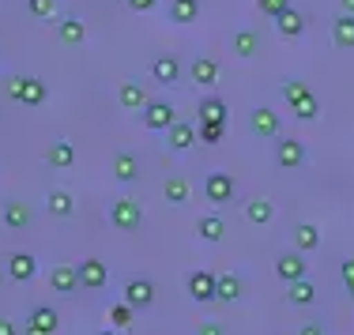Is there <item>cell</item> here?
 <instances>
[{
    "instance_id": "1",
    "label": "cell",
    "mask_w": 354,
    "mask_h": 335,
    "mask_svg": "<svg viewBox=\"0 0 354 335\" xmlns=\"http://www.w3.org/2000/svg\"><path fill=\"white\" fill-rule=\"evenodd\" d=\"M109 222H113L117 230H124V233L140 230V222H143V207H140V200H129V196L113 200V204H109Z\"/></svg>"
},
{
    "instance_id": "2",
    "label": "cell",
    "mask_w": 354,
    "mask_h": 335,
    "mask_svg": "<svg viewBox=\"0 0 354 335\" xmlns=\"http://www.w3.org/2000/svg\"><path fill=\"white\" fill-rule=\"evenodd\" d=\"M234 192H238V185H234V178L226 170H212L204 178V200H207V204L223 207V204H230V200H234Z\"/></svg>"
},
{
    "instance_id": "3",
    "label": "cell",
    "mask_w": 354,
    "mask_h": 335,
    "mask_svg": "<svg viewBox=\"0 0 354 335\" xmlns=\"http://www.w3.org/2000/svg\"><path fill=\"white\" fill-rule=\"evenodd\" d=\"M75 271H80V290H102L109 283V267H106V260H98V256L80 260Z\"/></svg>"
},
{
    "instance_id": "4",
    "label": "cell",
    "mask_w": 354,
    "mask_h": 335,
    "mask_svg": "<svg viewBox=\"0 0 354 335\" xmlns=\"http://www.w3.org/2000/svg\"><path fill=\"white\" fill-rule=\"evenodd\" d=\"M174 121H177V113H174L170 102H147L143 106V124H147L151 132H166Z\"/></svg>"
},
{
    "instance_id": "5",
    "label": "cell",
    "mask_w": 354,
    "mask_h": 335,
    "mask_svg": "<svg viewBox=\"0 0 354 335\" xmlns=\"http://www.w3.org/2000/svg\"><path fill=\"white\" fill-rule=\"evenodd\" d=\"M124 301L132 309H151L155 305V283L151 279H129L124 283Z\"/></svg>"
},
{
    "instance_id": "6",
    "label": "cell",
    "mask_w": 354,
    "mask_h": 335,
    "mask_svg": "<svg viewBox=\"0 0 354 335\" xmlns=\"http://www.w3.org/2000/svg\"><path fill=\"white\" fill-rule=\"evenodd\" d=\"M249 128L257 132L260 140L279 136V113H275V110H268V106H260V110H252V113H249Z\"/></svg>"
},
{
    "instance_id": "7",
    "label": "cell",
    "mask_w": 354,
    "mask_h": 335,
    "mask_svg": "<svg viewBox=\"0 0 354 335\" xmlns=\"http://www.w3.org/2000/svg\"><path fill=\"white\" fill-rule=\"evenodd\" d=\"M49 287H53L57 294H75V290H80V271H75V264H57L53 271H49Z\"/></svg>"
},
{
    "instance_id": "8",
    "label": "cell",
    "mask_w": 354,
    "mask_h": 335,
    "mask_svg": "<svg viewBox=\"0 0 354 335\" xmlns=\"http://www.w3.org/2000/svg\"><path fill=\"white\" fill-rule=\"evenodd\" d=\"M275 162H279L283 170H298V166L306 162V147H301V140H279V144H275Z\"/></svg>"
},
{
    "instance_id": "9",
    "label": "cell",
    "mask_w": 354,
    "mask_h": 335,
    "mask_svg": "<svg viewBox=\"0 0 354 335\" xmlns=\"http://www.w3.org/2000/svg\"><path fill=\"white\" fill-rule=\"evenodd\" d=\"M109 170H113L117 181H124V185H129V181L140 178V158L132 155V151H117V155L109 158Z\"/></svg>"
},
{
    "instance_id": "10",
    "label": "cell",
    "mask_w": 354,
    "mask_h": 335,
    "mask_svg": "<svg viewBox=\"0 0 354 335\" xmlns=\"http://www.w3.org/2000/svg\"><path fill=\"white\" fill-rule=\"evenodd\" d=\"M35 275H38V260L30 253H12V256H8V279L30 283Z\"/></svg>"
},
{
    "instance_id": "11",
    "label": "cell",
    "mask_w": 354,
    "mask_h": 335,
    "mask_svg": "<svg viewBox=\"0 0 354 335\" xmlns=\"http://www.w3.org/2000/svg\"><path fill=\"white\" fill-rule=\"evenodd\" d=\"M192 301H215V275L212 271H192L189 283H185Z\"/></svg>"
},
{
    "instance_id": "12",
    "label": "cell",
    "mask_w": 354,
    "mask_h": 335,
    "mask_svg": "<svg viewBox=\"0 0 354 335\" xmlns=\"http://www.w3.org/2000/svg\"><path fill=\"white\" fill-rule=\"evenodd\" d=\"M275 275H279L286 287H290V283H298V279H306V260H301V253L279 256V260H275Z\"/></svg>"
},
{
    "instance_id": "13",
    "label": "cell",
    "mask_w": 354,
    "mask_h": 335,
    "mask_svg": "<svg viewBox=\"0 0 354 335\" xmlns=\"http://www.w3.org/2000/svg\"><path fill=\"white\" fill-rule=\"evenodd\" d=\"M46 158H49L53 170H68V166L75 162V144H72V140H53L49 151H46Z\"/></svg>"
},
{
    "instance_id": "14",
    "label": "cell",
    "mask_w": 354,
    "mask_h": 335,
    "mask_svg": "<svg viewBox=\"0 0 354 335\" xmlns=\"http://www.w3.org/2000/svg\"><path fill=\"white\" fill-rule=\"evenodd\" d=\"M57 38H61L64 46H80V41L87 38V27H83L80 15H64V19L57 23Z\"/></svg>"
},
{
    "instance_id": "15",
    "label": "cell",
    "mask_w": 354,
    "mask_h": 335,
    "mask_svg": "<svg viewBox=\"0 0 354 335\" xmlns=\"http://www.w3.org/2000/svg\"><path fill=\"white\" fill-rule=\"evenodd\" d=\"M275 30H279L283 38H301V30H306V15L294 12V8H286L283 15H275Z\"/></svg>"
},
{
    "instance_id": "16",
    "label": "cell",
    "mask_w": 354,
    "mask_h": 335,
    "mask_svg": "<svg viewBox=\"0 0 354 335\" xmlns=\"http://www.w3.org/2000/svg\"><path fill=\"white\" fill-rule=\"evenodd\" d=\"M117 98H121L124 110H143V106H147V90H143L136 79H124L121 90H117Z\"/></svg>"
},
{
    "instance_id": "17",
    "label": "cell",
    "mask_w": 354,
    "mask_h": 335,
    "mask_svg": "<svg viewBox=\"0 0 354 335\" xmlns=\"http://www.w3.org/2000/svg\"><path fill=\"white\" fill-rule=\"evenodd\" d=\"M4 226L8 230H27L30 226V207L19 204V200H8L4 204Z\"/></svg>"
},
{
    "instance_id": "18",
    "label": "cell",
    "mask_w": 354,
    "mask_h": 335,
    "mask_svg": "<svg viewBox=\"0 0 354 335\" xmlns=\"http://www.w3.org/2000/svg\"><path fill=\"white\" fill-rule=\"evenodd\" d=\"M166 136H170V147L174 151H189L192 144H196V128H192V124H185V121H174L170 128H166Z\"/></svg>"
},
{
    "instance_id": "19",
    "label": "cell",
    "mask_w": 354,
    "mask_h": 335,
    "mask_svg": "<svg viewBox=\"0 0 354 335\" xmlns=\"http://www.w3.org/2000/svg\"><path fill=\"white\" fill-rule=\"evenodd\" d=\"M27 324H35V328L53 335L57 328H61V316H57V309H49V305H35V309H30V316H27Z\"/></svg>"
},
{
    "instance_id": "20",
    "label": "cell",
    "mask_w": 354,
    "mask_h": 335,
    "mask_svg": "<svg viewBox=\"0 0 354 335\" xmlns=\"http://www.w3.org/2000/svg\"><path fill=\"white\" fill-rule=\"evenodd\" d=\"M286 301H290V305H298V309L313 305V301H317V287H313L309 279H298V283H290V290H286Z\"/></svg>"
},
{
    "instance_id": "21",
    "label": "cell",
    "mask_w": 354,
    "mask_h": 335,
    "mask_svg": "<svg viewBox=\"0 0 354 335\" xmlns=\"http://www.w3.org/2000/svg\"><path fill=\"white\" fill-rule=\"evenodd\" d=\"M151 75L170 87L177 75H181V64H177V57H155V61H151Z\"/></svg>"
},
{
    "instance_id": "22",
    "label": "cell",
    "mask_w": 354,
    "mask_h": 335,
    "mask_svg": "<svg viewBox=\"0 0 354 335\" xmlns=\"http://www.w3.org/2000/svg\"><path fill=\"white\" fill-rule=\"evenodd\" d=\"M46 102V79H38V75H27L23 79V98H19V106H41Z\"/></svg>"
},
{
    "instance_id": "23",
    "label": "cell",
    "mask_w": 354,
    "mask_h": 335,
    "mask_svg": "<svg viewBox=\"0 0 354 335\" xmlns=\"http://www.w3.org/2000/svg\"><path fill=\"white\" fill-rule=\"evenodd\" d=\"M294 245H298V253H313V249H320V226L301 222L298 230H294Z\"/></svg>"
},
{
    "instance_id": "24",
    "label": "cell",
    "mask_w": 354,
    "mask_h": 335,
    "mask_svg": "<svg viewBox=\"0 0 354 335\" xmlns=\"http://www.w3.org/2000/svg\"><path fill=\"white\" fill-rule=\"evenodd\" d=\"M170 19L174 23H196L200 19V0H170Z\"/></svg>"
},
{
    "instance_id": "25",
    "label": "cell",
    "mask_w": 354,
    "mask_h": 335,
    "mask_svg": "<svg viewBox=\"0 0 354 335\" xmlns=\"http://www.w3.org/2000/svg\"><path fill=\"white\" fill-rule=\"evenodd\" d=\"M196 233H200L204 241H212V245H215V241L226 238V222L218 219V215H204V219H196Z\"/></svg>"
},
{
    "instance_id": "26",
    "label": "cell",
    "mask_w": 354,
    "mask_h": 335,
    "mask_svg": "<svg viewBox=\"0 0 354 335\" xmlns=\"http://www.w3.org/2000/svg\"><path fill=\"white\" fill-rule=\"evenodd\" d=\"M238 298H241L238 275H215V301H238Z\"/></svg>"
},
{
    "instance_id": "27",
    "label": "cell",
    "mask_w": 354,
    "mask_h": 335,
    "mask_svg": "<svg viewBox=\"0 0 354 335\" xmlns=\"http://www.w3.org/2000/svg\"><path fill=\"white\" fill-rule=\"evenodd\" d=\"M192 79H196L200 87H212V83L218 79V64L212 61V57H196V61H192Z\"/></svg>"
},
{
    "instance_id": "28",
    "label": "cell",
    "mask_w": 354,
    "mask_h": 335,
    "mask_svg": "<svg viewBox=\"0 0 354 335\" xmlns=\"http://www.w3.org/2000/svg\"><path fill=\"white\" fill-rule=\"evenodd\" d=\"M332 38L339 49H354V15H339L332 23Z\"/></svg>"
},
{
    "instance_id": "29",
    "label": "cell",
    "mask_w": 354,
    "mask_h": 335,
    "mask_svg": "<svg viewBox=\"0 0 354 335\" xmlns=\"http://www.w3.org/2000/svg\"><path fill=\"white\" fill-rule=\"evenodd\" d=\"M272 215H275L272 200H249V204H245V219L252 226H268V222H272Z\"/></svg>"
},
{
    "instance_id": "30",
    "label": "cell",
    "mask_w": 354,
    "mask_h": 335,
    "mask_svg": "<svg viewBox=\"0 0 354 335\" xmlns=\"http://www.w3.org/2000/svg\"><path fill=\"white\" fill-rule=\"evenodd\" d=\"M200 121H212V124H226V121H230L223 98H204V102H200Z\"/></svg>"
},
{
    "instance_id": "31",
    "label": "cell",
    "mask_w": 354,
    "mask_h": 335,
    "mask_svg": "<svg viewBox=\"0 0 354 335\" xmlns=\"http://www.w3.org/2000/svg\"><path fill=\"white\" fill-rule=\"evenodd\" d=\"M46 204H49V215H57V219H68V215L75 211V200L68 196V192H61V189H57V192H49V200H46Z\"/></svg>"
},
{
    "instance_id": "32",
    "label": "cell",
    "mask_w": 354,
    "mask_h": 335,
    "mask_svg": "<svg viewBox=\"0 0 354 335\" xmlns=\"http://www.w3.org/2000/svg\"><path fill=\"white\" fill-rule=\"evenodd\" d=\"M162 192H166V200H170V204H189V181H185L181 173H174V178H166Z\"/></svg>"
},
{
    "instance_id": "33",
    "label": "cell",
    "mask_w": 354,
    "mask_h": 335,
    "mask_svg": "<svg viewBox=\"0 0 354 335\" xmlns=\"http://www.w3.org/2000/svg\"><path fill=\"white\" fill-rule=\"evenodd\" d=\"M132 316H136V309H132L129 301H117V305H109V328L124 332L132 324Z\"/></svg>"
},
{
    "instance_id": "34",
    "label": "cell",
    "mask_w": 354,
    "mask_h": 335,
    "mask_svg": "<svg viewBox=\"0 0 354 335\" xmlns=\"http://www.w3.org/2000/svg\"><path fill=\"white\" fill-rule=\"evenodd\" d=\"M230 49H234L238 57H252V53L260 49V38L252 35V30H238V35H234V41H230Z\"/></svg>"
},
{
    "instance_id": "35",
    "label": "cell",
    "mask_w": 354,
    "mask_h": 335,
    "mask_svg": "<svg viewBox=\"0 0 354 335\" xmlns=\"http://www.w3.org/2000/svg\"><path fill=\"white\" fill-rule=\"evenodd\" d=\"M290 110H294V117H298V121H313V117L320 113V102H317V95H313V90H309V95L301 98V102H294Z\"/></svg>"
},
{
    "instance_id": "36",
    "label": "cell",
    "mask_w": 354,
    "mask_h": 335,
    "mask_svg": "<svg viewBox=\"0 0 354 335\" xmlns=\"http://www.w3.org/2000/svg\"><path fill=\"white\" fill-rule=\"evenodd\" d=\"M27 12L35 15V19H53L57 0H27Z\"/></svg>"
},
{
    "instance_id": "37",
    "label": "cell",
    "mask_w": 354,
    "mask_h": 335,
    "mask_svg": "<svg viewBox=\"0 0 354 335\" xmlns=\"http://www.w3.org/2000/svg\"><path fill=\"white\" fill-rule=\"evenodd\" d=\"M309 95V87H306V83H301V79H286L283 83V98H286V102H301V98H306Z\"/></svg>"
},
{
    "instance_id": "38",
    "label": "cell",
    "mask_w": 354,
    "mask_h": 335,
    "mask_svg": "<svg viewBox=\"0 0 354 335\" xmlns=\"http://www.w3.org/2000/svg\"><path fill=\"white\" fill-rule=\"evenodd\" d=\"M226 136V124H212V121H200V140L204 144H218Z\"/></svg>"
},
{
    "instance_id": "39",
    "label": "cell",
    "mask_w": 354,
    "mask_h": 335,
    "mask_svg": "<svg viewBox=\"0 0 354 335\" xmlns=\"http://www.w3.org/2000/svg\"><path fill=\"white\" fill-rule=\"evenodd\" d=\"M257 4H260V12H264V15H272V19H275V15H283L286 8H290V0H257Z\"/></svg>"
},
{
    "instance_id": "40",
    "label": "cell",
    "mask_w": 354,
    "mask_h": 335,
    "mask_svg": "<svg viewBox=\"0 0 354 335\" xmlns=\"http://www.w3.org/2000/svg\"><path fill=\"white\" fill-rule=\"evenodd\" d=\"M23 79H27V75H12V79L4 83L8 98H15V102H19V98H23Z\"/></svg>"
},
{
    "instance_id": "41",
    "label": "cell",
    "mask_w": 354,
    "mask_h": 335,
    "mask_svg": "<svg viewBox=\"0 0 354 335\" xmlns=\"http://www.w3.org/2000/svg\"><path fill=\"white\" fill-rule=\"evenodd\" d=\"M339 275H343V283H347V290H351V298H354V256L339 264Z\"/></svg>"
},
{
    "instance_id": "42",
    "label": "cell",
    "mask_w": 354,
    "mask_h": 335,
    "mask_svg": "<svg viewBox=\"0 0 354 335\" xmlns=\"http://www.w3.org/2000/svg\"><path fill=\"white\" fill-rule=\"evenodd\" d=\"M0 335H23V332H19V324H15V320L0 316Z\"/></svg>"
},
{
    "instance_id": "43",
    "label": "cell",
    "mask_w": 354,
    "mask_h": 335,
    "mask_svg": "<svg viewBox=\"0 0 354 335\" xmlns=\"http://www.w3.org/2000/svg\"><path fill=\"white\" fill-rule=\"evenodd\" d=\"M124 4H129L132 12H151V8L158 4V0H124Z\"/></svg>"
},
{
    "instance_id": "44",
    "label": "cell",
    "mask_w": 354,
    "mask_h": 335,
    "mask_svg": "<svg viewBox=\"0 0 354 335\" xmlns=\"http://www.w3.org/2000/svg\"><path fill=\"white\" fill-rule=\"evenodd\" d=\"M196 335H226V332L218 328L215 320H204V324H200V332H196Z\"/></svg>"
},
{
    "instance_id": "45",
    "label": "cell",
    "mask_w": 354,
    "mask_h": 335,
    "mask_svg": "<svg viewBox=\"0 0 354 335\" xmlns=\"http://www.w3.org/2000/svg\"><path fill=\"white\" fill-rule=\"evenodd\" d=\"M298 335H324V328H320V324H306V328H301Z\"/></svg>"
},
{
    "instance_id": "46",
    "label": "cell",
    "mask_w": 354,
    "mask_h": 335,
    "mask_svg": "<svg viewBox=\"0 0 354 335\" xmlns=\"http://www.w3.org/2000/svg\"><path fill=\"white\" fill-rule=\"evenodd\" d=\"M23 335H49V332H41V328H35V324H27V328H23Z\"/></svg>"
},
{
    "instance_id": "47",
    "label": "cell",
    "mask_w": 354,
    "mask_h": 335,
    "mask_svg": "<svg viewBox=\"0 0 354 335\" xmlns=\"http://www.w3.org/2000/svg\"><path fill=\"white\" fill-rule=\"evenodd\" d=\"M343 4V15H354V0H339Z\"/></svg>"
},
{
    "instance_id": "48",
    "label": "cell",
    "mask_w": 354,
    "mask_h": 335,
    "mask_svg": "<svg viewBox=\"0 0 354 335\" xmlns=\"http://www.w3.org/2000/svg\"><path fill=\"white\" fill-rule=\"evenodd\" d=\"M98 335H117V328H106V332H98Z\"/></svg>"
},
{
    "instance_id": "49",
    "label": "cell",
    "mask_w": 354,
    "mask_h": 335,
    "mask_svg": "<svg viewBox=\"0 0 354 335\" xmlns=\"http://www.w3.org/2000/svg\"><path fill=\"white\" fill-rule=\"evenodd\" d=\"M0 287H4V271H0Z\"/></svg>"
}]
</instances>
